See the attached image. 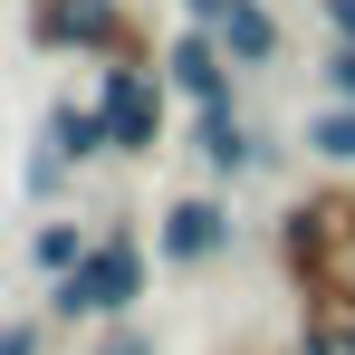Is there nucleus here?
Masks as SVG:
<instances>
[{
	"label": "nucleus",
	"mask_w": 355,
	"mask_h": 355,
	"mask_svg": "<svg viewBox=\"0 0 355 355\" xmlns=\"http://www.w3.org/2000/svg\"><path fill=\"white\" fill-rule=\"evenodd\" d=\"M144 288H154V231L116 211V221H96V250H87L67 279H49V327H106V317H135Z\"/></svg>",
	"instance_id": "1"
},
{
	"label": "nucleus",
	"mask_w": 355,
	"mask_h": 355,
	"mask_svg": "<svg viewBox=\"0 0 355 355\" xmlns=\"http://www.w3.org/2000/svg\"><path fill=\"white\" fill-rule=\"evenodd\" d=\"M19 29L39 58H96V67H154V39L125 0H19Z\"/></svg>",
	"instance_id": "2"
},
{
	"label": "nucleus",
	"mask_w": 355,
	"mask_h": 355,
	"mask_svg": "<svg viewBox=\"0 0 355 355\" xmlns=\"http://www.w3.org/2000/svg\"><path fill=\"white\" fill-rule=\"evenodd\" d=\"M279 269H288V288H317V279H346L355 269V182L346 173H327V182H307L288 202V221H279Z\"/></svg>",
	"instance_id": "3"
},
{
	"label": "nucleus",
	"mask_w": 355,
	"mask_h": 355,
	"mask_svg": "<svg viewBox=\"0 0 355 355\" xmlns=\"http://www.w3.org/2000/svg\"><path fill=\"white\" fill-rule=\"evenodd\" d=\"M96 106H106V135H116V164H144L173 144V87L164 67H96Z\"/></svg>",
	"instance_id": "4"
},
{
	"label": "nucleus",
	"mask_w": 355,
	"mask_h": 355,
	"mask_svg": "<svg viewBox=\"0 0 355 355\" xmlns=\"http://www.w3.org/2000/svg\"><path fill=\"white\" fill-rule=\"evenodd\" d=\"M231 240H240V221H231V202H221V182H202V192L182 182L173 202L154 211V259L182 269V279H192V269H221Z\"/></svg>",
	"instance_id": "5"
},
{
	"label": "nucleus",
	"mask_w": 355,
	"mask_h": 355,
	"mask_svg": "<svg viewBox=\"0 0 355 355\" xmlns=\"http://www.w3.org/2000/svg\"><path fill=\"white\" fill-rule=\"evenodd\" d=\"M154 67H164V87H173L182 116H202V106H240V67H231V49H221L211 29H192V19L154 49Z\"/></svg>",
	"instance_id": "6"
},
{
	"label": "nucleus",
	"mask_w": 355,
	"mask_h": 355,
	"mask_svg": "<svg viewBox=\"0 0 355 355\" xmlns=\"http://www.w3.org/2000/svg\"><path fill=\"white\" fill-rule=\"evenodd\" d=\"M182 135H192V164H202L211 182L259 173V135L240 125V106H202V116H182Z\"/></svg>",
	"instance_id": "7"
},
{
	"label": "nucleus",
	"mask_w": 355,
	"mask_h": 355,
	"mask_svg": "<svg viewBox=\"0 0 355 355\" xmlns=\"http://www.w3.org/2000/svg\"><path fill=\"white\" fill-rule=\"evenodd\" d=\"M211 39L231 49V67H240V77H259V67H279V49H288V29H279V10H269V0H231Z\"/></svg>",
	"instance_id": "8"
},
{
	"label": "nucleus",
	"mask_w": 355,
	"mask_h": 355,
	"mask_svg": "<svg viewBox=\"0 0 355 355\" xmlns=\"http://www.w3.org/2000/svg\"><path fill=\"white\" fill-rule=\"evenodd\" d=\"M39 135L58 144V154H67V164H77V173L116 154V135H106V106H96V96H58V106L39 116Z\"/></svg>",
	"instance_id": "9"
},
{
	"label": "nucleus",
	"mask_w": 355,
	"mask_h": 355,
	"mask_svg": "<svg viewBox=\"0 0 355 355\" xmlns=\"http://www.w3.org/2000/svg\"><path fill=\"white\" fill-rule=\"evenodd\" d=\"M297 144H307V154H317L327 173H355V106H346V96H327L317 116L297 125Z\"/></svg>",
	"instance_id": "10"
},
{
	"label": "nucleus",
	"mask_w": 355,
	"mask_h": 355,
	"mask_svg": "<svg viewBox=\"0 0 355 355\" xmlns=\"http://www.w3.org/2000/svg\"><path fill=\"white\" fill-rule=\"evenodd\" d=\"M87 250H96V221H58V211H49V221L29 231V269H39V279H67Z\"/></svg>",
	"instance_id": "11"
},
{
	"label": "nucleus",
	"mask_w": 355,
	"mask_h": 355,
	"mask_svg": "<svg viewBox=\"0 0 355 355\" xmlns=\"http://www.w3.org/2000/svg\"><path fill=\"white\" fill-rule=\"evenodd\" d=\"M67 173H77V164H67L49 135H39V144H29V202H58V192H67Z\"/></svg>",
	"instance_id": "12"
},
{
	"label": "nucleus",
	"mask_w": 355,
	"mask_h": 355,
	"mask_svg": "<svg viewBox=\"0 0 355 355\" xmlns=\"http://www.w3.org/2000/svg\"><path fill=\"white\" fill-rule=\"evenodd\" d=\"M0 355H49V317H0Z\"/></svg>",
	"instance_id": "13"
},
{
	"label": "nucleus",
	"mask_w": 355,
	"mask_h": 355,
	"mask_svg": "<svg viewBox=\"0 0 355 355\" xmlns=\"http://www.w3.org/2000/svg\"><path fill=\"white\" fill-rule=\"evenodd\" d=\"M96 355H164V346H154V336H144L135 317H106V336H96Z\"/></svg>",
	"instance_id": "14"
},
{
	"label": "nucleus",
	"mask_w": 355,
	"mask_h": 355,
	"mask_svg": "<svg viewBox=\"0 0 355 355\" xmlns=\"http://www.w3.org/2000/svg\"><path fill=\"white\" fill-rule=\"evenodd\" d=\"M317 77H327V96H346V106H355V39H336V49L317 58Z\"/></svg>",
	"instance_id": "15"
},
{
	"label": "nucleus",
	"mask_w": 355,
	"mask_h": 355,
	"mask_svg": "<svg viewBox=\"0 0 355 355\" xmlns=\"http://www.w3.org/2000/svg\"><path fill=\"white\" fill-rule=\"evenodd\" d=\"M317 19H327V39H355V0H317Z\"/></svg>",
	"instance_id": "16"
},
{
	"label": "nucleus",
	"mask_w": 355,
	"mask_h": 355,
	"mask_svg": "<svg viewBox=\"0 0 355 355\" xmlns=\"http://www.w3.org/2000/svg\"><path fill=\"white\" fill-rule=\"evenodd\" d=\"M221 10H231V0H182V19H192V29H221Z\"/></svg>",
	"instance_id": "17"
}]
</instances>
